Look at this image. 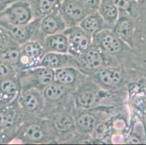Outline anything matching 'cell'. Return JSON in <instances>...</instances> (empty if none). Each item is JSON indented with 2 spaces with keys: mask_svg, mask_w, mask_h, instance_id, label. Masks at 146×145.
Masks as SVG:
<instances>
[{
  "mask_svg": "<svg viewBox=\"0 0 146 145\" xmlns=\"http://www.w3.org/2000/svg\"><path fill=\"white\" fill-rule=\"evenodd\" d=\"M31 18V7L29 2L23 0L12 2L0 13V24L10 27L26 25Z\"/></svg>",
  "mask_w": 146,
  "mask_h": 145,
  "instance_id": "1",
  "label": "cell"
},
{
  "mask_svg": "<svg viewBox=\"0 0 146 145\" xmlns=\"http://www.w3.org/2000/svg\"><path fill=\"white\" fill-rule=\"evenodd\" d=\"M59 10L63 20L68 23L82 21L87 15L93 12L82 0H62Z\"/></svg>",
  "mask_w": 146,
  "mask_h": 145,
  "instance_id": "2",
  "label": "cell"
},
{
  "mask_svg": "<svg viewBox=\"0 0 146 145\" xmlns=\"http://www.w3.org/2000/svg\"><path fill=\"white\" fill-rule=\"evenodd\" d=\"M66 34L68 41V52L72 55L79 56L85 53L91 43L90 34L82 28L76 27Z\"/></svg>",
  "mask_w": 146,
  "mask_h": 145,
  "instance_id": "3",
  "label": "cell"
},
{
  "mask_svg": "<svg viewBox=\"0 0 146 145\" xmlns=\"http://www.w3.org/2000/svg\"><path fill=\"white\" fill-rule=\"evenodd\" d=\"M41 26L44 34L52 35L58 34L65 28V22L60 14L55 13L46 15L42 21Z\"/></svg>",
  "mask_w": 146,
  "mask_h": 145,
  "instance_id": "4",
  "label": "cell"
},
{
  "mask_svg": "<svg viewBox=\"0 0 146 145\" xmlns=\"http://www.w3.org/2000/svg\"><path fill=\"white\" fill-rule=\"evenodd\" d=\"M44 45L52 52L65 54L68 52V41L66 34H55L49 35L45 39Z\"/></svg>",
  "mask_w": 146,
  "mask_h": 145,
  "instance_id": "5",
  "label": "cell"
},
{
  "mask_svg": "<svg viewBox=\"0 0 146 145\" xmlns=\"http://www.w3.org/2000/svg\"><path fill=\"white\" fill-rule=\"evenodd\" d=\"M17 94L18 85L12 77L0 80V106L9 103Z\"/></svg>",
  "mask_w": 146,
  "mask_h": 145,
  "instance_id": "6",
  "label": "cell"
},
{
  "mask_svg": "<svg viewBox=\"0 0 146 145\" xmlns=\"http://www.w3.org/2000/svg\"><path fill=\"white\" fill-rule=\"evenodd\" d=\"M104 26V20L99 13L93 11L87 15L80 23V27L90 34L101 30Z\"/></svg>",
  "mask_w": 146,
  "mask_h": 145,
  "instance_id": "7",
  "label": "cell"
},
{
  "mask_svg": "<svg viewBox=\"0 0 146 145\" xmlns=\"http://www.w3.org/2000/svg\"><path fill=\"white\" fill-rule=\"evenodd\" d=\"M31 10H36L43 15L58 13L60 7L61 0H28Z\"/></svg>",
  "mask_w": 146,
  "mask_h": 145,
  "instance_id": "8",
  "label": "cell"
},
{
  "mask_svg": "<svg viewBox=\"0 0 146 145\" xmlns=\"http://www.w3.org/2000/svg\"><path fill=\"white\" fill-rule=\"evenodd\" d=\"M42 47L41 45L36 42H30L25 45L23 54H20L19 61L22 64H29L31 65L36 63L39 60L42 54Z\"/></svg>",
  "mask_w": 146,
  "mask_h": 145,
  "instance_id": "9",
  "label": "cell"
},
{
  "mask_svg": "<svg viewBox=\"0 0 146 145\" xmlns=\"http://www.w3.org/2000/svg\"><path fill=\"white\" fill-rule=\"evenodd\" d=\"M31 75L34 78L36 85L42 86H47L51 83L55 78V71L53 69L47 67L41 66L35 68L30 73Z\"/></svg>",
  "mask_w": 146,
  "mask_h": 145,
  "instance_id": "10",
  "label": "cell"
},
{
  "mask_svg": "<svg viewBox=\"0 0 146 145\" xmlns=\"http://www.w3.org/2000/svg\"><path fill=\"white\" fill-rule=\"evenodd\" d=\"M100 46L108 53H116L121 50V44L115 34L110 32H103L100 34Z\"/></svg>",
  "mask_w": 146,
  "mask_h": 145,
  "instance_id": "11",
  "label": "cell"
},
{
  "mask_svg": "<svg viewBox=\"0 0 146 145\" xmlns=\"http://www.w3.org/2000/svg\"><path fill=\"white\" fill-rule=\"evenodd\" d=\"M15 120V113L10 106H0V131L12 127Z\"/></svg>",
  "mask_w": 146,
  "mask_h": 145,
  "instance_id": "12",
  "label": "cell"
},
{
  "mask_svg": "<svg viewBox=\"0 0 146 145\" xmlns=\"http://www.w3.org/2000/svg\"><path fill=\"white\" fill-rule=\"evenodd\" d=\"M67 60L66 54L60 53L50 52L45 54L41 60V66L47 67L51 69H57L61 67V65L64 63V60Z\"/></svg>",
  "mask_w": 146,
  "mask_h": 145,
  "instance_id": "13",
  "label": "cell"
},
{
  "mask_svg": "<svg viewBox=\"0 0 146 145\" xmlns=\"http://www.w3.org/2000/svg\"><path fill=\"white\" fill-rule=\"evenodd\" d=\"M99 77L103 83L108 86H116L122 79L119 71L114 69H104L100 72Z\"/></svg>",
  "mask_w": 146,
  "mask_h": 145,
  "instance_id": "14",
  "label": "cell"
},
{
  "mask_svg": "<svg viewBox=\"0 0 146 145\" xmlns=\"http://www.w3.org/2000/svg\"><path fill=\"white\" fill-rule=\"evenodd\" d=\"M75 77L74 70L68 68H59L55 71V78L57 81L65 86L74 83Z\"/></svg>",
  "mask_w": 146,
  "mask_h": 145,
  "instance_id": "15",
  "label": "cell"
},
{
  "mask_svg": "<svg viewBox=\"0 0 146 145\" xmlns=\"http://www.w3.org/2000/svg\"><path fill=\"white\" fill-rule=\"evenodd\" d=\"M65 85L60 83H51L46 86L44 90V95L47 99L50 100H56L65 94L66 92Z\"/></svg>",
  "mask_w": 146,
  "mask_h": 145,
  "instance_id": "16",
  "label": "cell"
},
{
  "mask_svg": "<svg viewBox=\"0 0 146 145\" xmlns=\"http://www.w3.org/2000/svg\"><path fill=\"white\" fill-rule=\"evenodd\" d=\"M84 60L90 67L96 68L100 67L103 63V57L98 50L95 49L87 50L84 54Z\"/></svg>",
  "mask_w": 146,
  "mask_h": 145,
  "instance_id": "17",
  "label": "cell"
},
{
  "mask_svg": "<svg viewBox=\"0 0 146 145\" xmlns=\"http://www.w3.org/2000/svg\"><path fill=\"white\" fill-rule=\"evenodd\" d=\"M21 52L15 47H8L0 53V59L7 62L12 66L18 63Z\"/></svg>",
  "mask_w": 146,
  "mask_h": 145,
  "instance_id": "18",
  "label": "cell"
},
{
  "mask_svg": "<svg viewBox=\"0 0 146 145\" xmlns=\"http://www.w3.org/2000/svg\"><path fill=\"white\" fill-rule=\"evenodd\" d=\"M8 33L11 34V36L14 39H16L19 42H24L31 35L30 30L26 27V25L10 26Z\"/></svg>",
  "mask_w": 146,
  "mask_h": 145,
  "instance_id": "19",
  "label": "cell"
},
{
  "mask_svg": "<svg viewBox=\"0 0 146 145\" xmlns=\"http://www.w3.org/2000/svg\"><path fill=\"white\" fill-rule=\"evenodd\" d=\"M77 126L79 128L84 131H90L96 126V119L93 115L84 114L77 119Z\"/></svg>",
  "mask_w": 146,
  "mask_h": 145,
  "instance_id": "20",
  "label": "cell"
},
{
  "mask_svg": "<svg viewBox=\"0 0 146 145\" xmlns=\"http://www.w3.org/2000/svg\"><path fill=\"white\" fill-rule=\"evenodd\" d=\"M96 101V95L90 91H83L78 94L77 102L81 107H90Z\"/></svg>",
  "mask_w": 146,
  "mask_h": 145,
  "instance_id": "21",
  "label": "cell"
},
{
  "mask_svg": "<svg viewBox=\"0 0 146 145\" xmlns=\"http://www.w3.org/2000/svg\"><path fill=\"white\" fill-rule=\"evenodd\" d=\"M115 32L118 36L121 37V38H129L132 33V25L128 20H122L116 25Z\"/></svg>",
  "mask_w": 146,
  "mask_h": 145,
  "instance_id": "22",
  "label": "cell"
},
{
  "mask_svg": "<svg viewBox=\"0 0 146 145\" xmlns=\"http://www.w3.org/2000/svg\"><path fill=\"white\" fill-rule=\"evenodd\" d=\"M55 126L60 131H68L71 129L73 126V121L68 115H60L55 119Z\"/></svg>",
  "mask_w": 146,
  "mask_h": 145,
  "instance_id": "23",
  "label": "cell"
},
{
  "mask_svg": "<svg viewBox=\"0 0 146 145\" xmlns=\"http://www.w3.org/2000/svg\"><path fill=\"white\" fill-rule=\"evenodd\" d=\"M25 136L30 140L37 141L42 137L43 132L40 126L37 124L31 125L25 131Z\"/></svg>",
  "mask_w": 146,
  "mask_h": 145,
  "instance_id": "24",
  "label": "cell"
},
{
  "mask_svg": "<svg viewBox=\"0 0 146 145\" xmlns=\"http://www.w3.org/2000/svg\"><path fill=\"white\" fill-rule=\"evenodd\" d=\"M23 102L29 110H34L38 105L39 101L37 97L31 92H27L23 97Z\"/></svg>",
  "mask_w": 146,
  "mask_h": 145,
  "instance_id": "25",
  "label": "cell"
},
{
  "mask_svg": "<svg viewBox=\"0 0 146 145\" xmlns=\"http://www.w3.org/2000/svg\"><path fill=\"white\" fill-rule=\"evenodd\" d=\"M13 73V66L0 59V80L12 77Z\"/></svg>",
  "mask_w": 146,
  "mask_h": 145,
  "instance_id": "26",
  "label": "cell"
},
{
  "mask_svg": "<svg viewBox=\"0 0 146 145\" xmlns=\"http://www.w3.org/2000/svg\"><path fill=\"white\" fill-rule=\"evenodd\" d=\"M8 32L0 27V53L8 48L9 44Z\"/></svg>",
  "mask_w": 146,
  "mask_h": 145,
  "instance_id": "27",
  "label": "cell"
},
{
  "mask_svg": "<svg viewBox=\"0 0 146 145\" xmlns=\"http://www.w3.org/2000/svg\"><path fill=\"white\" fill-rule=\"evenodd\" d=\"M119 10H129L131 8V2L130 0H111Z\"/></svg>",
  "mask_w": 146,
  "mask_h": 145,
  "instance_id": "28",
  "label": "cell"
},
{
  "mask_svg": "<svg viewBox=\"0 0 146 145\" xmlns=\"http://www.w3.org/2000/svg\"><path fill=\"white\" fill-rule=\"evenodd\" d=\"M101 1L102 0H82V2L91 11H96L99 9Z\"/></svg>",
  "mask_w": 146,
  "mask_h": 145,
  "instance_id": "29",
  "label": "cell"
},
{
  "mask_svg": "<svg viewBox=\"0 0 146 145\" xmlns=\"http://www.w3.org/2000/svg\"><path fill=\"white\" fill-rule=\"evenodd\" d=\"M129 143L130 144H139L140 143V141L138 140L137 138H132V139H130L129 141Z\"/></svg>",
  "mask_w": 146,
  "mask_h": 145,
  "instance_id": "30",
  "label": "cell"
},
{
  "mask_svg": "<svg viewBox=\"0 0 146 145\" xmlns=\"http://www.w3.org/2000/svg\"><path fill=\"white\" fill-rule=\"evenodd\" d=\"M61 1H62V0H61Z\"/></svg>",
  "mask_w": 146,
  "mask_h": 145,
  "instance_id": "31",
  "label": "cell"
}]
</instances>
